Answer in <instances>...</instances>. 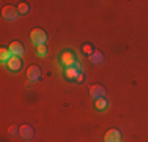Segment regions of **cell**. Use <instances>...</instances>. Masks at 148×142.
<instances>
[{
  "label": "cell",
  "mask_w": 148,
  "mask_h": 142,
  "mask_svg": "<svg viewBox=\"0 0 148 142\" xmlns=\"http://www.w3.org/2000/svg\"><path fill=\"white\" fill-rule=\"evenodd\" d=\"M30 40L36 46L46 44V41H47V33H46L43 28H33V30L30 32Z\"/></svg>",
  "instance_id": "obj_1"
},
{
  "label": "cell",
  "mask_w": 148,
  "mask_h": 142,
  "mask_svg": "<svg viewBox=\"0 0 148 142\" xmlns=\"http://www.w3.org/2000/svg\"><path fill=\"white\" fill-rule=\"evenodd\" d=\"M80 63L76 62V65L74 66H68V68H65V71H63V74H65L66 79H77V76L80 74Z\"/></svg>",
  "instance_id": "obj_2"
},
{
  "label": "cell",
  "mask_w": 148,
  "mask_h": 142,
  "mask_svg": "<svg viewBox=\"0 0 148 142\" xmlns=\"http://www.w3.org/2000/svg\"><path fill=\"white\" fill-rule=\"evenodd\" d=\"M2 14H3V17H5V19L14 21V19H17V16H19V11H17V8H14V6L6 5V6H3Z\"/></svg>",
  "instance_id": "obj_3"
},
{
  "label": "cell",
  "mask_w": 148,
  "mask_h": 142,
  "mask_svg": "<svg viewBox=\"0 0 148 142\" xmlns=\"http://www.w3.org/2000/svg\"><path fill=\"white\" fill-rule=\"evenodd\" d=\"M104 142H121V133L115 128H112L104 134Z\"/></svg>",
  "instance_id": "obj_4"
},
{
  "label": "cell",
  "mask_w": 148,
  "mask_h": 142,
  "mask_svg": "<svg viewBox=\"0 0 148 142\" xmlns=\"http://www.w3.org/2000/svg\"><path fill=\"white\" fill-rule=\"evenodd\" d=\"M90 95L95 99L104 98L106 97V88L103 87V85H99V84H95V85H91V87H90Z\"/></svg>",
  "instance_id": "obj_5"
},
{
  "label": "cell",
  "mask_w": 148,
  "mask_h": 142,
  "mask_svg": "<svg viewBox=\"0 0 148 142\" xmlns=\"http://www.w3.org/2000/svg\"><path fill=\"white\" fill-rule=\"evenodd\" d=\"M27 79L30 81H40L41 79V70L38 65H32L29 70H27Z\"/></svg>",
  "instance_id": "obj_6"
},
{
  "label": "cell",
  "mask_w": 148,
  "mask_h": 142,
  "mask_svg": "<svg viewBox=\"0 0 148 142\" xmlns=\"http://www.w3.org/2000/svg\"><path fill=\"white\" fill-rule=\"evenodd\" d=\"M19 136L22 137V139H33L35 130L30 125H22L19 128Z\"/></svg>",
  "instance_id": "obj_7"
},
{
  "label": "cell",
  "mask_w": 148,
  "mask_h": 142,
  "mask_svg": "<svg viewBox=\"0 0 148 142\" xmlns=\"http://www.w3.org/2000/svg\"><path fill=\"white\" fill-rule=\"evenodd\" d=\"M62 63L68 68V66H74L76 65V57H74L73 52H69V51H65L62 54Z\"/></svg>",
  "instance_id": "obj_8"
},
{
  "label": "cell",
  "mask_w": 148,
  "mask_h": 142,
  "mask_svg": "<svg viewBox=\"0 0 148 142\" xmlns=\"http://www.w3.org/2000/svg\"><path fill=\"white\" fill-rule=\"evenodd\" d=\"M8 49H10V52H11L14 57H21L24 54V44L21 41H13Z\"/></svg>",
  "instance_id": "obj_9"
},
{
  "label": "cell",
  "mask_w": 148,
  "mask_h": 142,
  "mask_svg": "<svg viewBox=\"0 0 148 142\" xmlns=\"http://www.w3.org/2000/svg\"><path fill=\"white\" fill-rule=\"evenodd\" d=\"M6 65H8V70L17 71V70H21V66H22V60H21V57H14V55H13L11 59L6 62Z\"/></svg>",
  "instance_id": "obj_10"
},
{
  "label": "cell",
  "mask_w": 148,
  "mask_h": 142,
  "mask_svg": "<svg viewBox=\"0 0 148 142\" xmlns=\"http://www.w3.org/2000/svg\"><path fill=\"white\" fill-rule=\"evenodd\" d=\"M107 99L106 98H98V99H95V109L96 111H104V109H107Z\"/></svg>",
  "instance_id": "obj_11"
},
{
  "label": "cell",
  "mask_w": 148,
  "mask_h": 142,
  "mask_svg": "<svg viewBox=\"0 0 148 142\" xmlns=\"http://www.w3.org/2000/svg\"><path fill=\"white\" fill-rule=\"evenodd\" d=\"M11 57H13V54L10 52V49L2 48V51H0V59H2V62H8Z\"/></svg>",
  "instance_id": "obj_12"
},
{
  "label": "cell",
  "mask_w": 148,
  "mask_h": 142,
  "mask_svg": "<svg viewBox=\"0 0 148 142\" xmlns=\"http://www.w3.org/2000/svg\"><path fill=\"white\" fill-rule=\"evenodd\" d=\"M90 60L93 63H103L104 57H103V54H101L99 51H98V52H93V55H90Z\"/></svg>",
  "instance_id": "obj_13"
},
{
  "label": "cell",
  "mask_w": 148,
  "mask_h": 142,
  "mask_svg": "<svg viewBox=\"0 0 148 142\" xmlns=\"http://www.w3.org/2000/svg\"><path fill=\"white\" fill-rule=\"evenodd\" d=\"M47 51H49L47 44H40V46H36V54L40 55V57H44L46 54H47Z\"/></svg>",
  "instance_id": "obj_14"
},
{
  "label": "cell",
  "mask_w": 148,
  "mask_h": 142,
  "mask_svg": "<svg viewBox=\"0 0 148 142\" xmlns=\"http://www.w3.org/2000/svg\"><path fill=\"white\" fill-rule=\"evenodd\" d=\"M17 11H19L21 14H27V13L30 11V6H29V3H25V2L19 3V6H17Z\"/></svg>",
  "instance_id": "obj_15"
},
{
  "label": "cell",
  "mask_w": 148,
  "mask_h": 142,
  "mask_svg": "<svg viewBox=\"0 0 148 142\" xmlns=\"http://www.w3.org/2000/svg\"><path fill=\"white\" fill-rule=\"evenodd\" d=\"M82 52H84V54H87V55H93V48H91V46L90 44H84L82 46Z\"/></svg>",
  "instance_id": "obj_16"
},
{
  "label": "cell",
  "mask_w": 148,
  "mask_h": 142,
  "mask_svg": "<svg viewBox=\"0 0 148 142\" xmlns=\"http://www.w3.org/2000/svg\"><path fill=\"white\" fill-rule=\"evenodd\" d=\"M17 130H19V128H17L16 125H11V126L8 128V131H10L11 134H16V133H17Z\"/></svg>",
  "instance_id": "obj_17"
},
{
  "label": "cell",
  "mask_w": 148,
  "mask_h": 142,
  "mask_svg": "<svg viewBox=\"0 0 148 142\" xmlns=\"http://www.w3.org/2000/svg\"><path fill=\"white\" fill-rule=\"evenodd\" d=\"M76 81H77V82H82V81H84V74L80 73L79 76H77V79H76Z\"/></svg>",
  "instance_id": "obj_18"
}]
</instances>
